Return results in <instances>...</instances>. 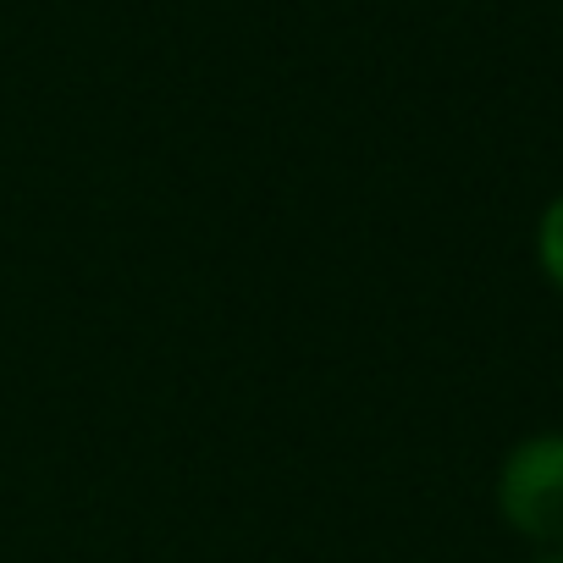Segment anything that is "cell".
Returning a JSON list of instances; mask_svg holds the SVG:
<instances>
[{"label": "cell", "instance_id": "1", "mask_svg": "<svg viewBox=\"0 0 563 563\" xmlns=\"http://www.w3.org/2000/svg\"><path fill=\"white\" fill-rule=\"evenodd\" d=\"M492 508L503 530L519 536L525 547L536 552L563 547V431L558 426L508 442L492 475Z\"/></svg>", "mask_w": 563, "mask_h": 563}, {"label": "cell", "instance_id": "2", "mask_svg": "<svg viewBox=\"0 0 563 563\" xmlns=\"http://www.w3.org/2000/svg\"><path fill=\"white\" fill-rule=\"evenodd\" d=\"M530 260H536L541 282L563 299V188L541 205V216H536V227H530Z\"/></svg>", "mask_w": 563, "mask_h": 563}, {"label": "cell", "instance_id": "3", "mask_svg": "<svg viewBox=\"0 0 563 563\" xmlns=\"http://www.w3.org/2000/svg\"><path fill=\"white\" fill-rule=\"evenodd\" d=\"M530 563H563V547H547V552H530Z\"/></svg>", "mask_w": 563, "mask_h": 563}]
</instances>
